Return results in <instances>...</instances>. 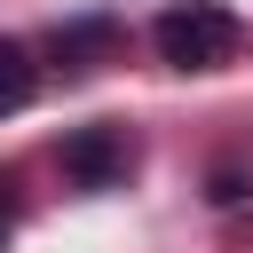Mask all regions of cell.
<instances>
[{"label":"cell","mask_w":253,"mask_h":253,"mask_svg":"<svg viewBox=\"0 0 253 253\" xmlns=\"http://www.w3.org/2000/svg\"><path fill=\"white\" fill-rule=\"evenodd\" d=\"M150 47H158V63H174V71H221V63L237 55V16H229L221 0H174V8H158Z\"/></svg>","instance_id":"cell-1"},{"label":"cell","mask_w":253,"mask_h":253,"mask_svg":"<svg viewBox=\"0 0 253 253\" xmlns=\"http://www.w3.org/2000/svg\"><path fill=\"white\" fill-rule=\"evenodd\" d=\"M55 158H63V174H71L79 190H119V182L134 174V134L111 126V119H95V126H71Z\"/></svg>","instance_id":"cell-2"},{"label":"cell","mask_w":253,"mask_h":253,"mask_svg":"<svg viewBox=\"0 0 253 253\" xmlns=\"http://www.w3.org/2000/svg\"><path fill=\"white\" fill-rule=\"evenodd\" d=\"M32 95H40V63H32V47L0 32V119H16Z\"/></svg>","instance_id":"cell-3"},{"label":"cell","mask_w":253,"mask_h":253,"mask_svg":"<svg viewBox=\"0 0 253 253\" xmlns=\"http://www.w3.org/2000/svg\"><path fill=\"white\" fill-rule=\"evenodd\" d=\"M119 40V24L111 16H79V24H63L55 32V55H63V71H95V55Z\"/></svg>","instance_id":"cell-4"},{"label":"cell","mask_w":253,"mask_h":253,"mask_svg":"<svg viewBox=\"0 0 253 253\" xmlns=\"http://www.w3.org/2000/svg\"><path fill=\"white\" fill-rule=\"evenodd\" d=\"M245 190H253V182H245V174H229V166H221V174H213V190H206V198H213V206H237V198H245Z\"/></svg>","instance_id":"cell-5"},{"label":"cell","mask_w":253,"mask_h":253,"mask_svg":"<svg viewBox=\"0 0 253 253\" xmlns=\"http://www.w3.org/2000/svg\"><path fill=\"white\" fill-rule=\"evenodd\" d=\"M0 245H8V221H0Z\"/></svg>","instance_id":"cell-6"}]
</instances>
